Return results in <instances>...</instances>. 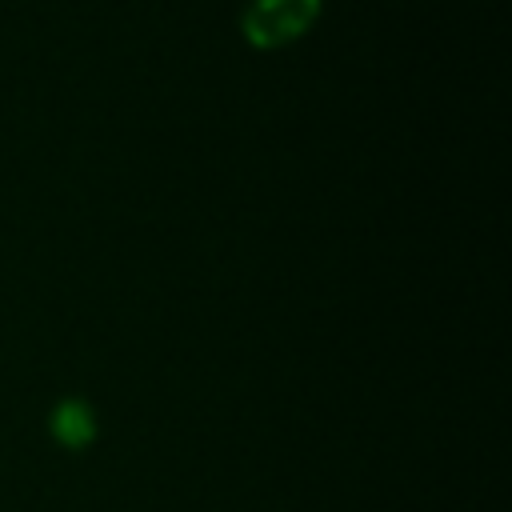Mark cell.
Instances as JSON below:
<instances>
[{
	"instance_id": "obj_2",
	"label": "cell",
	"mask_w": 512,
	"mask_h": 512,
	"mask_svg": "<svg viewBox=\"0 0 512 512\" xmlns=\"http://www.w3.org/2000/svg\"><path fill=\"white\" fill-rule=\"evenodd\" d=\"M52 436H56L60 444H68V448L88 444V440L96 436V420H92L88 404H84V400H64V404H56V412H52Z\"/></svg>"
},
{
	"instance_id": "obj_1",
	"label": "cell",
	"mask_w": 512,
	"mask_h": 512,
	"mask_svg": "<svg viewBox=\"0 0 512 512\" xmlns=\"http://www.w3.org/2000/svg\"><path fill=\"white\" fill-rule=\"evenodd\" d=\"M320 12V0H252L244 12V36L256 48H276L300 36Z\"/></svg>"
}]
</instances>
